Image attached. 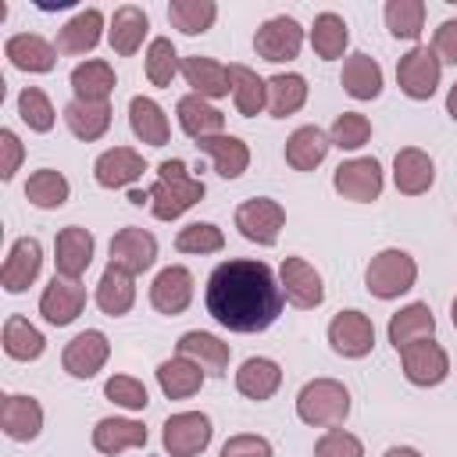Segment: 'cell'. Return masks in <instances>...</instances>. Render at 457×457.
Listing matches in <instances>:
<instances>
[{"instance_id":"cell-1","label":"cell","mask_w":457,"mask_h":457,"mask_svg":"<svg viewBox=\"0 0 457 457\" xmlns=\"http://www.w3.org/2000/svg\"><path fill=\"white\" fill-rule=\"evenodd\" d=\"M282 282L264 261L232 257L207 275V314L228 332H264L282 314Z\"/></svg>"},{"instance_id":"cell-2","label":"cell","mask_w":457,"mask_h":457,"mask_svg":"<svg viewBox=\"0 0 457 457\" xmlns=\"http://www.w3.org/2000/svg\"><path fill=\"white\" fill-rule=\"evenodd\" d=\"M146 193H150V211H154V218H157V221H175V218H182L193 204L204 200L207 186H204L196 175H189L186 161L171 157V161H161L157 182H154Z\"/></svg>"},{"instance_id":"cell-3","label":"cell","mask_w":457,"mask_h":457,"mask_svg":"<svg viewBox=\"0 0 457 457\" xmlns=\"http://www.w3.org/2000/svg\"><path fill=\"white\" fill-rule=\"evenodd\" d=\"M350 414V389L336 378H311L296 393V418L311 428H339Z\"/></svg>"},{"instance_id":"cell-4","label":"cell","mask_w":457,"mask_h":457,"mask_svg":"<svg viewBox=\"0 0 457 457\" xmlns=\"http://www.w3.org/2000/svg\"><path fill=\"white\" fill-rule=\"evenodd\" d=\"M414 282H418V261L400 246L378 250L364 268V286L378 300H396V296L411 293Z\"/></svg>"},{"instance_id":"cell-5","label":"cell","mask_w":457,"mask_h":457,"mask_svg":"<svg viewBox=\"0 0 457 457\" xmlns=\"http://www.w3.org/2000/svg\"><path fill=\"white\" fill-rule=\"evenodd\" d=\"M214 436V425L204 411H179L161 428V446L168 457H196L207 450Z\"/></svg>"},{"instance_id":"cell-6","label":"cell","mask_w":457,"mask_h":457,"mask_svg":"<svg viewBox=\"0 0 457 457\" xmlns=\"http://www.w3.org/2000/svg\"><path fill=\"white\" fill-rule=\"evenodd\" d=\"M282 225H286V207L278 200H271V196H253V200H243L236 207L239 236L257 243V246H275Z\"/></svg>"},{"instance_id":"cell-7","label":"cell","mask_w":457,"mask_h":457,"mask_svg":"<svg viewBox=\"0 0 457 457\" xmlns=\"http://www.w3.org/2000/svg\"><path fill=\"white\" fill-rule=\"evenodd\" d=\"M439 75H443V61L436 57L432 46H411L396 61V82L411 100H428L439 89Z\"/></svg>"},{"instance_id":"cell-8","label":"cell","mask_w":457,"mask_h":457,"mask_svg":"<svg viewBox=\"0 0 457 457\" xmlns=\"http://www.w3.org/2000/svg\"><path fill=\"white\" fill-rule=\"evenodd\" d=\"M332 186L343 200H353V204H371L382 196V186H386V175H382V164L375 157H350L336 168L332 175Z\"/></svg>"},{"instance_id":"cell-9","label":"cell","mask_w":457,"mask_h":457,"mask_svg":"<svg viewBox=\"0 0 457 457\" xmlns=\"http://www.w3.org/2000/svg\"><path fill=\"white\" fill-rule=\"evenodd\" d=\"M303 46V25L289 14H275L268 18L257 36H253V50L261 61H271V64H282V61H293Z\"/></svg>"},{"instance_id":"cell-10","label":"cell","mask_w":457,"mask_h":457,"mask_svg":"<svg viewBox=\"0 0 457 457\" xmlns=\"http://www.w3.org/2000/svg\"><path fill=\"white\" fill-rule=\"evenodd\" d=\"M328 346L339 353V357H368L371 346H375V325L364 311H339L332 321H328Z\"/></svg>"},{"instance_id":"cell-11","label":"cell","mask_w":457,"mask_h":457,"mask_svg":"<svg viewBox=\"0 0 457 457\" xmlns=\"http://www.w3.org/2000/svg\"><path fill=\"white\" fill-rule=\"evenodd\" d=\"M400 364H403V378L421 389L439 386L450 375V353L436 339H421V343H411L407 350H400Z\"/></svg>"},{"instance_id":"cell-12","label":"cell","mask_w":457,"mask_h":457,"mask_svg":"<svg viewBox=\"0 0 457 457\" xmlns=\"http://www.w3.org/2000/svg\"><path fill=\"white\" fill-rule=\"evenodd\" d=\"M193 286L196 282H193V271L189 268H182V264L161 268L154 275V282H150V303H154V311L157 314H168V318L182 314L193 303Z\"/></svg>"},{"instance_id":"cell-13","label":"cell","mask_w":457,"mask_h":457,"mask_svg":"<svg viewBox=\"0 0 457 457\" xmlns=\"http://www.w3.org/2000/svg\"><path fill=\"white\" fill-rule=\"evenodd\" d=\"M93 232L82 228V225H68L57 232L54 239V268L61 278H71L79 282L86 275V268L93 264Z\"/></svg>"},{"instance_id":"cell-14","label":"cell","mask_w":457,"mask_h":457,"mask_svg":"<svg viewBox=\"0 0 457 457\" xmlns=\"http://www.w3.org/2000/svg\"><path fill=\"white\" fill-rule=\"evenodd\" d=\"M39 268H43V246H39V239L36 236H21L7 250V261L0 268V286L7 293H25L39 278Z\"/></svg>"},{"instance_id":"cell-15","label":"cell","mask_w":457,"mask_h":457,"mask_svg":"<svg viewBox=\"0 0 457 457\" xmlns=\"http://www.w3.org/2000/svg\"><path fill=\"white\" fill-rule=\"evenodd\" d=\"M278 282H282V296L300 311H311V307H318L325 300L321 275L303 257H286L282 268H278Z\"/></svg>"},{"instance_id":"cell-16","label":"cell","mask_w":457,"mask_h":457,"mask_svg":"<svg viewBox=\"0 0 457 457\" xmlns=\"http://www.w3.org/2000/svg\"><path fill=\"white\" fill-rule=\"evenodd\" d=\"M107 357H111L107 336H104L100 328H86V332H79V336L64 346L61 364H64V371H68L71 378H93V375L107 364Z\"/></svg>"},{"instance_id":"cell-17","label":"cell","mask_w":457,"mask_h":457,"mask_svg":"<svg viewBox=\"0 0 457 457\" xmlns=\"http://www.w3.org/2000/svg\"><path fill=\"white\" fill-rule=\"evenodd\" d=\"M111 264H121L132 275L150 271L157 264V239H154V232H146L139 225H125L121 232H114V239H111Z\"/></svg>"},{"instance_id":"cell-18","label":"cell","mask_w":457,"mask_h":457,"mask_svg":"<svg viewBox=\"0 0 457 457\" xmlns=\"http://www.w3.org/2000/svg\"><path fill=\"white\" fill-rule=\"evenodd\" d=\"M0 428L14 443H29L43 432V407L29 393H7L0 403Z\"/></svg>"},{"instance_id":"cell-19","label":"cell","mask_w":457,"mask_h":457,"mask_svg":"<svg viewBox=\"0 0 457 457\" xmlns=\"http://www.w3.org/2000/svg\"><path fill=\"white\" fill-rule=\"evenodd\" d=\"M86 307V286L82 282H71V278H61L54 275L50 286L43 289L39 296V314L50 321V325H71Z\"/></svg>"},{"instance_id":"cell-20","label":"cell","mask_w":457,"mask_h":457,"mask_svg":"<svg viewBox=\"0 0 457 457\" xmlns=\"http://www.w3.org/2000/svg\"><path fill=\"white\" fill-rule=\"evenodd\" d=\"M143 171H146V161H143V154L132 150V146H111V150H104V154L96 157V164H93V179H96V186H104V189L132 186Z\"/></svg>"},{"instance_id":"cell-21","label":"cell","mask_w":457,"mask_h":457,"mask_svg":"<svg viewBox=\"0 0 457 457\" xmlns=\"http://www.w3.org/2000/svg\"><path fill=\"white\" fill-rule=\"evenodd\" d=\"M4 54L18 71H32V75L54 71V64H57V46L50 39H43L39 32H14L4 43Z\"/></svg>"},{"instance_id":"cell-22","label":"cell","mask_w":457,"mask_h":457,"mask_svg":"<svg viewBox=\"0 0 457 457\" xmlns=\"http://www.w3.org/2000/svg\"><path fill=\"white\" fill-rule=\"evenodd\" d=\"M393 182H396V189H400L403 196H421V193H428L432 182H436V164H432V157H428L425 150H418V146L396 150V157H393Z\"/></svg>"},{"instance_id":"cell-23","label":"cell","mask_w":457,"mask_h":457,"mask_svg":"<svg viewBox=\"0 0 457 457\" xmlns=\"http://www.w3.org/2000/svg\"><path fill=\"white\" fill-rule=\"evenodd\" d=\"M146 32H150V18H146V11L136 7V4H121V7L111 14L107 43H111V50H114L118 57H132V54L143 46Z\"/></svg>"},{"instance_id":"cell-24","label":"cell","mask_w":457,"mask_h":457,"mask_svg":"<svg viewBox=\"0 0 457 457\" xmlns=\"http://www.w3.org/2000/svg\"><path fill=\"white\" fill-rule=\"evenodd\" d=\"M182 79L186 86H193L196 96L204 100H218V96H228L232 93V79H228V68L214 57H200V54H189L182 57Z\"/></svg>"},{"instance_id":"cell-25","label":"cell","mask_w":457,"mask_h":457,"mask_svg":"<svg viewBox=\"0 0 457 457\" xmlns=\"http://www.w3.org/2000/svg\"><path fill=\"white\" fill-rule=\"evenodd\" d=\"M175 114H179V125H182V132L189 136V139H211V136H221L225 132V114L211 104V100H204V96H196V93H186V96H179V104H175Z\"/></svg>"},{"instance_id":"cell-26","label":"cell","mask_w":457,"mask_h":457,"mask_svg":"<svg viewBox=\"0 0 457 457\" xmlns=\"http://www.w3.org/2000/svg\"><path fill=\"white\" fill-rule=\"evenodd\" d=\"M136 303V275L125 271L121 264H111L104 268L100 282H96V307L107 314V318H121L129 314Z\"/></svg>"},{"instance_id":"cell-27","label":"cell","mask_w":457,"mask_h":457,"mask_svg":"<svg viewBox=\"0 0 457 457\" xmlns=\"http://www.w3.org/2000/svg\"><path fill=\"white\" fill-rule=\"evenodd\" d=\"M389 343L396 346V353L400 350H407L411 343H421V339H432L436 336V314H432V307L428 303H421V300H414V303H407V307H400L393 318H389Z\"/></svg>"},{"instance_id":"cell-28","label":"cell","mask_w":457,"mask_h":457,"mask_svg":"<svg viewBox=\"0 0 457 457\" xmlns=\"http://www.w3.org/2000/svg\"><path fill=\"white\" fill-rule=\"evenodd\" d=\"M93 446L100 453H107V457H118L125 450L146 446V428L136 418H118V414L114 418H100L96 428H93Z\"/></svg>"},{"instance_id":"cell-29","label":"cell","mask_w":457,"mask_h":457,"mask_svg":"<svg viewBox=\"0 0 457 457\" xmlns=\"http://www.w3.org/2000/svg\"><path fill=\"white\" fill-rule=\"evenodd\" d=\"M129 129L146 146H164L168 136H171L168 114H164V107L154 96H132L129 100Z\"/></svg>"},{"instance_id":"cell-30","label":"cell","mask_w":457,"mask_h":457,"mask_svg":"<svg viewBox=\"0 0 457 457\" xmlns=\"http://www.w3.org/2000/svg\"><path fill=\"white\" fill-rule=\"evenodd\" d=\"M179 357H189V361L200 364L207 375H225V371H228V361H232V346L221 343V339L211 336V332L193 328V332H186V336L179 339Z\"/></svg>"},{"instance_id":"cell-31","label":"cell","mask_w":457,"mask_h":457,"mask_svg":"<svg viewBox=\"0 0 457 457\" xmlns=\"http://www.w3.org/2000/svg\"><path fill=\"white\" fill-rule=\"evenodd\" d=\"M282 386V368L278 361L271 357H246L236 371V389L246 396V400H271Z\"/></svg>"},{"instance_id":"cell-32","label":"cell","mask_w":457,"mask_h":457,"mask_svg":"<svg viewBox=\"0 0 457 457\" xmlns=\"http://www.w3.org/2000/svg\"><path fill=\"white\" fill-rule=\"evenodd\" d=\"M100 36H104V14H100V7H86V11H79L68 25H61L57 29V54H89L96 43H100Z\"/></svg>"},{"instance_id":"cell-33","label":"cell","mask_w":457,"mask_h":457,"mask_svg":"<svg viewBox=\"0 0 457 457\" xmlns=\"http://www.w3.org/2000/svg\"><path fill=\"white\" fill-rule=\"evenodd\" d=\"M328 146H332L328 132H321L318 125H300L286 139V164L296 171H314L328 157Z\"/></svg>"},{"instance_id":"cell-34","label":"cell","mask_w":457,"mask_h":457,"mask_svg":"<svg viewBox=\"0 0 457 457\" xmlns=\"http://www.w3.org/2000/svg\"><path fill=\"white\" fill-rule=\"evenodd\" d=\"M71 93H75V100H93V104H107L111 100V93H114V68L107 64V61H100V57H93V61H82V64H75L71 68Z\"/></svg>"},{"instance_id":"cell-35","label":"cell","mask_w":457,"mask_h":457,"mask_svg":"<svg viewBox=\"0 0 457 457\" xmlns=\"http://www.w3.org/2000/svg\"><path fill=\"white\" fill-rule=\"evenodd\" d=\"M204 375H207V371H204L200 364H193L189 357H179V353L157 364V386H161V393H164L168 400H186V396L200 393Z\"/></svg>"},{"instance_id":"cell-36","label":"cell","mask_w":457,"mask_h":457,"mask_svg":"<svg viewBox=\"0 0 457 457\" xmlns=\"http://www.w3.org/2000/svg\"><path fill=\"white\" fill-rule=\"evenodd\" d=\"M343 89L353 96V100H375L382 93V64L368 54H350L343 61V75H339Z\"/></svg>"},{"instance_id":"cell-37","label":"cell","mask_w":457,"mask_h":457,"mask_svg":"<svg viewBox=\"0 0 457 457\" xmlns=\"http://www.w3.org/2000/svg\"><path fill=\"white\" fill-rule=\"evenodd\" d=\"M207 157H211V164H214V171L221 175V179H239L246 168H250V146L239 139V136H211V139H200L196 143Z\"/></svg>"},{"instance_id":"cell-38","label":"cell","mask_w":457,"mask_h":457,"mask_svg":"<svg viewBox=\"0 0 457 457\" xmlns=\"http://www.w3.org/2000/svg\"><path fill=\"white\" fill-rule=\"evenodd\" d=\"M228 79H232V100L236 111L243 118H253L268 107V79H261L253 68L246 64H228Z\"/></svg>"},{"instance_id":"cell-39","label":"cell","mask_w":457,"mask_h":457,"mask_svg":"<svg viewBox=\"0 0 457 457\" xmlns=\"http://www.w3.org/2000/svg\"><path fill=\"white\" fill-rule=\"evenodd\" d=\"M64 125L71 129L75 139L93 143L111 129V104H93V100H71L64 107Z\"/></svg>"},{"instance_id":"cell-40","label":"cell","mask_w":457,"mask_h":457,"mask_svg":"<svg viewBox=\"0 0 457 457\" xmlns=\"http://www.w3.org/2000/svg\"><path fill=\"white\" fill-rule=\"evenodd\" d=\"M307 104V79L296 71H278L268 79V111L271 118H289Z\"/></svg>"},{"instance_id":"cell-41","label":"cell","mask_w":457,"mask_h":457,"mask_svg":"<svg viewBox=\"0 0 457 457\" xmlns=\"http://www.w3.org/2000/svg\"><path fill=\"white\" fill-rule=\"evenodd\" d=\"M43 350H46V339H43V332L36 325H29V318L11 314L4 321V353L7 357H14V361H36V357H43Z\"/></svg>"},{"instance_id":"cell-42","label":"cell","mask_w":457,"mask_h":457,"mask_svg":"<svg viewBox=\"0 0 457 457\" xmlns=\"http://www.w3.org/2000/svg\"><path fill=\"white\" fill-rule=\"evenodd\" d=\"M346 43H350L346 21H343L336 11H321V14L314 18V25H311V46H314V54H318L321 61H336V57H343Z\"/></svg>"},{"instance_id":"cell-43","label":"cell","mask_w":457,"mask_h":457,"mask_svg":"<svg viewBox=\"0 0 457 457\" xmlns=\"http://www.w3.org/2000/svg\"><path fill=\"white\" fill-rule=\"evenodd\" d=\"M68 193H71L68 179H64L61 171H54V168H39V171H32L29 182H25V196H29V204L39 207V211H57V207H64V204H68Z\"/></svg>"},{"instance_id":"cell-44","label":"cell","mask_w":457,"mask_h":457,"mask_svg":"<svg viewBox=\"0 0 457 457\" xmlns=\"http://www.w3.org/2000/svg\"><path fill=\"white\" fill-rule=\"evenodd\" d=\"M218 18V4L214 0H171L168 4V21L182 32V36H200L214 25Z\"/></svg>"},{"instance_id":"cell-45","label":"cell","mask_w":457,"mask_h":457,"mask_svg":"<svg viewBox=\"0 0 457 457\" xmlns=\"http://www.w3.org/2000/svg\"><path fill=\"white\" fill-rule=\"evenodd\" d=\"M386 25L396 39H418L425 29V0H386Z\"/></svg>"},{"instance_id":"cell-46","label":"cell","mask_w":457,"mask_h":457,"mask_svg":"<svg viewBox=\"0 0 457 457\" xmlns=\"http://www.w3.org/2000/svg\"><path fill=\"white\" fill-rule=\"evenodd\" d=\"M179 71H182V61L175 54V43L164 39V36L150 39V46H146V79H150V86L164 89V86H171V79Z\"/></svg>"},{"instance_id":"cell-47","label":"cell","mask_w":457,"mask_h":457,"mask_svg":"<svg viewBox=\"0 0 457 457\" xmlns=\"http://www.w3.org/2000/svg\"><path fill=\"white\" fill-rule=\"evenodd\" d=\"M18 118L32 129V132H50L54 121H57V111L50 104V96L39 89V86H25L18 93Z\"/></svg>"},{"instance_id":"cell-48","label":"cell","mask_w":457,"mask_h":457,"mask_svg":"<svg viewBox=\"0 0 457 457\" xmlns=\"http://www.w3.org/2000/svg\"><path fill=\"white\" fill-rule=\"evenodd\" d=\"M221 246H225V232L214 221H193L175 236L179 253H218Z\"/></svg>"},{"instance_id":"cell-49","label":"cell","mask_w":457,"mask_h":457,"mask_svg":"<svg viewBox=\"0 0 457 457\" xmlns=\"http://www.w3.org/2000/svg\"><path fill=\"white\" fill-rule=\"evenodd\" d=\"M328 139H332V146H339V150H361V146L371 139V121H368L364 114H357V111H343V114L332 121Z\"/></svg>"},{"instance_id":"cell-50","label":"cell","mask_w":457,"mask_h":457,"mask_svg":"<svg viewBox=\"0 0 457 457\" xmlns=\"http://www.w3.org/2000/svg\"><path fill=\"white\" fill-rule=\"evenodd\" d=\"M104 396L125 411H146V403H150V393L136 375H111L104 382Z\"/></svg>"},{"instance_id":"cell-51","label":"cell","mask_w":457,"mask_h":457,"mask_svg":"<svg viewBox=\"0 0 457 457\" xmlns=\"http://www.w3.org/2000/svg\"><path fill=\"white\" fill-rule=\"evenodd\" d=\"M314 457H364V443L346 428H325L314 443Z\"/></svg>"},{"instance_id":"cell-52","label":"cell","mask_w":457,"mask_h":457,"mask_svg":"<svg viewBox=\"0 0 457 457\" xmlns=\"http://www.w3.org/2000/svg\"><path fill=\"white\" fill-rule=\"evenodd\" d=\"M218 457H275L271 443L264 436H250V432H239V436H228L221 453Z\"/></svg>"},{"instance_id":"cell-53","label":"cell","mask_w":457,"mask_h":457,"mask_svg":"<svg viewBox=\"0 0 457 457\" xmlns=\"http://www.w3.org/2000/svg\"><path fill=\"white\" fill-rule=\"evenodd\" d=\"M21 157H25L21 139H18L11 129H0V179H4V182H11V179H14V171H18Z\"/></svg>"},{"instance_id":"cell-54","label":"cell","mask_w":457,"mask_h":457,"mask_svg":"<svg viewBox=\"0 0 457 457\" xmlns=\"http://www.w3.org/2000/svg\"><path fill=\"white\" fill-rule=\"evenodd\" d=\"M432 50L443 64H457V18H446L436 36H432Z\"/></svg>"},{"instance_id":"cell-55","label":"cell","mask_w":457,"mask_h":457,"mask_svg":"<svg viewBox=\"0 0 457 457\" xmlns=\"http://www.w3.org/2000/svg\"><path fill=\"white\" fill-rule=\"evenodd\" d=\"M382 457H421V450H414V446H389Z\"/></svg>"},{"instance_id":"cell-56","label":"cell","mask_w":457,"mask_h":457,"mask_svg":"<svg viewBox=\"0 0 457 457\" xmlns=\"http://www.w3.org/2000/svg\"><path fill=\"white\" fill-rule=\"evenodd\" d=\"M446 114L457 121V82L450 86V93H446Z\"/></svg>"},{"instance_id":"cell-57","label":"cell","mask_w":457,"mask_h":457,"mask_svg":"<svg viewBox=\"0 0 457 457\" xmlns=\"http://www.w3.org/2000/svg\"><path fill=\"white\" fill-rule=\"evenodd\" d=\"M129 200H132L136 207H143V204H150V193H146V189H132V193H129Z\"/></svg>"},{"instance_id":"cell-58","label":"cell","mask_w":457,"mask_h":457,"mask_svg":"<svg viewBox=\"0 0 457 457\" xmlns=\"http://www.w3.org/2000/svg\"><path fill=\"white\" fill-rule=\"evenodd\" d=\"M450 321H453V328H457V296H453V303H450Z\"/></svg>"}]
</instances>
